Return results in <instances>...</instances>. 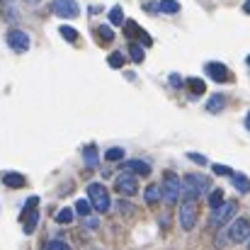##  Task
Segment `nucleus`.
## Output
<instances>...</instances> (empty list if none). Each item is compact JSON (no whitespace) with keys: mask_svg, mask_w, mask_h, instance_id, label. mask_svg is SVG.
I'll list each match as a JSON object with an SVG mask.
<instances>
[{"mask_svg":"<svg viewBox=\"0 0 250 250\" xmlns=\"http://www.w3.org/2000/svg\"><path fill=\"white\" fill-rule=\"evenodd\" d=\"M243 12H246V15H250V0H246V2H243Z\"/></svg>","mask_w":250,"mask_h":250,"instance_id":"f704fd0d","label":"nucleus"},{"mask_svg":"<svg viewBox=\"0 0 250 250\" xmlns=\"http://www.w3.org/2000/svg\"><path fill=\"white\" fill-rule=\"evenodd\" d=\"M231 182H233V187H236L241 194H248L250 192V177H246L243 172H233V175H231Z\"/></svg>","mask_w":250,"mask_h":250,"instance_id":"2eb2a0df","label":"nucleus"},{"mask_svg":"<svg viewBox=\"0 0 250 250\" xmlns=\"http://www.w3.org/2000/svg\"><path fill=\"white\" fill-rule=\"evenodd\" d=\"M37 204H39V197H29L27 199V209L22 214V226H24V233L27 236L34 233V229L39 224V209H37Z\"/></svg>","mask_w":250,"mask_h":250,"instance_id":"39448f33","label":"nucleus"},{"mask_svg":"<svg viewBox=\"0 0 250 250\" xmlns=\"http://www.w3.org/2000/svg\"><path fill=\"white\" fill-rule=\"evenodd\" d=\"M144 199H146V204H158L161 199H163V189H161V185H148L146 189H144Z\"/></svg>","mask_w":250,"mask_h":250,"instance_id":"4468645a","label":"nucleus"},{"mask_svg":"<svg viewBox=\"0 0 250 250\" xmlns=\"http://www.w3.org/2000/svg\"><path fill=\"white\" fill-rule=\"evenodd\" d=\"M219 204H224V189H214V192L209 194V207L216 209Z\"/></svg>","mask_w":250,"mask_h":250,"instance_id":"a878e982","label":"nucleus"},{"mask_svg":"<svg viewBox=\"0 0 250 250\" xmlns=\"http://www.w3.org/2000/svg\"><path fill=\"white\" fill-rule=\"evenodd\" d=\"M76 211L81 214V219H83V216H90V211H92V202H90V199H78V202H76Z\"/></svg>","mask_w":250,"mask_h":250,"instance_id":"5701e85b","label":"nucleus"},{"mask_svg":"<svg viewBox=\"0 0 250 250\" xmlns=\"http://www.w3.org/2000/svg\"><path fill=\"white\" fill-rule=\"evenodd\" d=\"M56 221H59V224H71V221H73V211H71V209H61V211L56 214Z\"/></svg>","mask_w":250,"mask_h":250,"instance_id":"cd10ccee","label":"nucleus"},{"mask_svg":"<svg viewBox=\"0 0 250 250\" xmlns=\"http://www.w3.org/2000/svg\"><path fill=\"white\" fill-rule=\"evenodd\" d=\"M114 187H117L119 194H124V197H134V194L139 192L136 175H134V172H122V175L114 180Z\"/></svg>","mask_w":250,"mask_h":250,"instance_id":"0eeeda50","label":"nucleus"},{"mask_svg":"<svg viewBox=\"0 0 250 250\" xmlns=\"http://www.w3.org/2000/svg\"><path fill=\"white\" fill-rule=\"evenodd\" d=\"M117 209H119V214H131V211H134V207H131L129 202H122V199L117 202Z\"/></svg>","mask_w":250,"mask_h":250,"instance_id":"7c9ffc66","label":"nucleus"},{"mask_svg":"<svg viewBox=\"0 0 250 250\" xmlns=\"http://www.w3.org/2000/svg\"><path fill=\"white\" fill-rule=\"evenodd\" d=\"M51 12H54L56 17L73 20V17H78L81 7H78V2H76V0H54V2H51Z\"/></svg>","mask_w":250,"mask_h":250,"instance_id":"6e6552de","label":"nucleus"},{"mask_svg":"<svg viewBox=\"0 0 250 250\" xmlns=\"http://www.w3.org/2000/svg\"><path fill=\"white\" fill-rule=\"evenodd\" d=\"M170 85H172V87H180V85H182V78H180L177 73H172V76H170Z\"/></svg>","mask_w":250,"mask_h":250,"instance_id":"72a5a7b5","label":"nucleus"},{"mask_svg":"<svg viewBox=\"0 0 250 250\" xmlns=\"http://www.w3.org/2000/svg\"><path fill=\"white\" fill-rule=\"evenodd\" d=\"M187 158H189V161H194V163H199V166H204V163H207V158H204V156H199V153H187Z\"/></svg>","mask_w":250,"mask_h":250,"instance_id":"2f4dec72","label":"nucleus"},{"mask_svg":"<svg viewBox=\"0 0 250 250\" xmlns=\"http://www.w3.org/2000/svg\"><path fill=\"white\" fill-rule=\"evenodd\" d=\"M209 189H211V182H209V177L202 175V172H189V175L182 177V197H185V199H199V197H204Z\"/></svg>","mask_w":250,"mask_h":250,"instance_id":"f257e3e1","label":"nucleus"},{"mask_svg":"<svg viewBox=\"0 0 250 250\" xmlns=\"http://www.w3.org/2000/svg\"><path fill=\"white\" fill-rule=\"evenodd\" d=\"M83 158H85V163L90 167H95L97 166V148L95 146H85L83 148Z\"/></svg>","mask_w":250,"mask_h":250,"instance_id":"aec40b11","label":"nucleus"},{"mask_svg":"<svg viewBox=\"0 0 250 250\" xmlns=\"http://www.w3.org/2000/svg\"><path fill=\"white\" fill-rule=\"evenodd\" d=\"M161 189H163V202H166L167 207H172V204H177V199L182 194V180L175 172H166Z\"/></svg>","mask_w":250,"mask_h":250,"instance_id":"7ed1b4c3","label":"nucleus"},{"mask_svg":"<svg viewBox=\"0 0 250 250\" xmlns=\"http://www.w3.org/2000/svg\"><path fill=\"white\" fill-rule=\"evenodd\" d=\"M158 10L167 12V15H175V12H180V2L177 0H161L158 2Z\"/></svg>","mask_w":250,"mask_h":250,"instance_id":"a211bd4d","label":"nucleus"},{"mask_svg":"<svg viewBox=\"0 0 250 250\" xmlns=\"http://www.w3.org/2000/svg\"><path fill=\"white\" fill-rule=\"evenodd\" d=\"M129 56H131V61L141 63V61H144V49H141L139 44H131V46H129Z\"/></svg>","mask_w":250,"mask_h":250,"instance_id":"bb28decb","label":"nucleus"},{"mask_svg":"<svg viewBox=\"0 0 250 250\" xmlns=\"http://www.w3.org/2000/svg\"><path fill=\"white\" fill-rule=\"evenodd\" d=\"M59 34H61L66 42H71V44L78 39V32H76L73 27H68V24H61V27H59Z\"/></svg>","mask_w":250,"mask_h":250,"instance_id":"4be33fe9","label":"nucleus"},{"mask_svg":"<svg viewBox=\"0 0 250 250\" xmlns=\"http://www.w3.org/2000/svg\"><path fill=\"white\" fill-rule=\"evenodd\" d=\"M204 71H207V76H209L211 81H216V83H229V81H231V71H229L224 63L211 61V63L204 66Z\"/></svg>","mask_w":250,"mask_h":250,"instance_id":"9b49d317","label":"nucleus"},{"mask_svg":"<svg viewBox=\"0 0 250 250\" xmlns=\"http://www.w3.org/2000/svg\"><path fill=\"white\" fill-rule=\"evenodd\" d=\"M229 238L233 241V243H243V241H248L250 238V219H236V221H231V226H229Z\"/></svg>","mask_w":250,"mask_h":250,"instance_id":"1a4fd4ad","label":"nucleus"},{"mask_svg":"<svg viewBox=\"0 0 250 250\" xmlns=\"http://www.w3.org/2000/svg\"><path fill=\"white\" fill-rule=\"evenodd\" d=\"M197 221V199H185L180 204V226L182 231H192Z\"/></svg>","mask_w":250,"mask_h":250,"instance_id":"423d86ee","label":"nucleus"},{"mask_svg":"<svg viewBox=\"0 0 250 250\" xmlns=\"http://www.w3.org/2000/svg\"><path fill=\"white\" fill-rule=\"evenodd\" d=\"M87 199L92 202V209L100 211V214L109 211V207H112L109 192H107V187H104L102 182H90V185H87Z\"/></svg>","mask_w":250,"mask_h":250,"instance_id":"f03ea898","label":"nucleus"},{"mask_svg":"<svg viewBox=\"0 0 250 250\" xmlns=\"http://www.w3.org/2000/svg\"><path fill=\"white\" fill-rule=\"evenodd\" d=\"M187 85H189V90H192V95H194V97H199V95H204V92H207V85H204L202 78H189Z\"/></svg>","mask_w":250,"mask_h":250,"instance_id":"f3484780","label":"nucleus"},{"mask_svg":"<svg viewBox=\"0 0 250 250\" xmlns=\"http://www.w3.org/2000/svg\"><path fill=\"white\" fill-rule=\"evenodd\" d=\"M248 66H250V56H248Z\"/></svg>","mask_w":250,"mask_h":250,"instance_id":"e433bc0d","label":"nucleus"},{"mask_svg":"<svg viewBox=\"0 0 250 250\" xmlns=\"http://www.w3.org/2000/svg\"><path fill=\"white\" fill-rule=\"evenodd\" d=\"M46 250H71V246L66 241H49L46 243Z\"/></svg>","mask_w":250,"mask_h":250,"instance_id":"c85d7f7f","label":"nucleus"},{"mask_svg":"<svg viewBox=\"0 0 250 250\" xmlns=\"http://www.w3.org/2000/svg\"><path fill=\"white\" fill-rule=\"evenodd\" d=\"M211 170H214L216 175H226V177H231V175H233V170H231V167L229 166H219V163H216V166H211Z\"/></svg>","mask_w":250,"mask_h":250,"instance_id":"c756f323","label":"nucleus"},{"mask_svg":"<svg viewBox=\"0 0 250 250\" xmlns=\"http://www.w3.org/2000/svg\"><path fill=\"white\" fill-rule=\"evenodd\" d=\"M5 39H7V46L15 49V51H27L29 49V34L22 32V29H10Z\"/></svg>","mask_w":250,"mask_h":250,"instance_id":"9d476101","label":"nucleus"},{"mask_svg":"<svg viewBox=\"0 0 250 250\" xmlns=\"http://www.w3.org/2000/svg\"><path fill=\"white\" fill-rule=\"evenodd\" d=\"M122 170H126V172H134V175H141V177H148L151 175V166L146 163V161H139V158H134V161H126Z\"/></svg>","mask_w":250,"mask_h":250,"instance_id":"f8f14e48","label":"nucleus"},{"mask_svg":"<svg viewBox=\"0 0 250 250\" xmlns=\"http://www.w3.org/2000/svg\"><path fill=\"white\" fill-rule=\"evenodd\" d=\"M104 158H107L109 163H117V161H122V158H124V148L114 146V148H109V151L104 153Z\"/></svg>","mask_w":250,"mask_h":250,"instance_id":"393cba45","label":"nucleus"},{"mask_svg":"<svg viewBox=\"0 0 250 250\" xmlns=\"http://www.w3.org/2000/svg\"><path fill=\"white\" fill-rule=\"evenodd\" d=\"M246 129H248V131H250V112H248V114H246Z\"/></svg>","mask_w":250,"mask_h":250,"instance_id":"c9c22d12","label":"nucleus"},{"mask_svg":"<svg viewBox=\"0 0 250 250\" xmlns=\"http://www.w3.org/2000/svg\"><path fill=\"white\" fill-rule=\"evenodd\" d=\"M97 37H100V42H102V44H109V42L114 39V32H112V27L100 24V27H97Z\"/></svg>","mask_w":250,"mask_h":250,"instance_id":"6ab92c4d","label":"nucleus"},{"mask_svg":"<svg viewBox=\"0 0 250 250\" xmlns=\"http://www.w3.org/2000/svg\"><path fill=\"white\" fill-rule=\"evenodd\" d=\"M236 209H238L236 202H224V204H219L216 209H211L209 226H211V229H221V226H226V224L231 221V216L236 214Z\"/></svg>","mask_w":250,"mask_h":250,"instance_id":"20e7f679","label":"nucleus"},{"mask_svg":"<svg viewBox=\"0 0 250 250\" xmlns=\"http://www.w3.org/2000/svg\"><path fill=\"white\" fill-rule=\"evenodd\" d=\"M83 224L87 229H97V219L95 216H83Z\"/></svg>","mask_w":250,"mask_h":250,"instance_id":"473e14b6","label":"nucleus"},{"mask_svg":"<svg viewBox=\"0 0 250 250\" xmlns=\"http://www.w3.org/2000/svg\"><path fill=\"white\" fill-rule=\"evenodd\" d=\"M2 182H5V187H10V189H20V187L27 185L24 175H20V172H15V170L5 172V175H2Z\"/></svg>","mask_w":250,"mask_h":250,"instance_id":"ddd939ff","label":"nucleus"},{"mask_svg":"<svg viewBox=\"0 0 250 250\" xmlns=\"http://www.w3.org/2000/svg\"><path fill=\"white\" fill-rule=\"evenodd\" d=\"M109 22H112L114 27H119V24H124V10H122L119 5L109 10Z\"/></svg>","mask_w":250,"mask_h":250,"instance_id":"412c9836","label":"nucleus"},{"mask_svg":"<svg viewBox=\"0 0 250 250\" xmlns=\"http://www.w3.org/2000/svg\"><path fill=\"white\" fill-rule=\"evenodd\" d=\"M124 61H126V59H124V54H122V51H114V54H109V59H107V63H109L112 68H122V66H124Z\"/></svg>","mask_w":250,"mask_h":250,"instance_id":"b1692460","label":"nucleus"},{"mask_svg":"<svg viewBox=\"0 0 250 250\" xmlns=\"http://www.w3.org/2000/svg\"><path fill=\"white\" fill-rule=\"evenodd\" d=\"M226 107V97L221 95V92H216V95H211V100L207 102V112H211V114H216V112H221Z\"/></svg>","mask_w":250,"mask_h":250,"instance_id":"dca6fc26","label":"nucleus"}]
</instances>
